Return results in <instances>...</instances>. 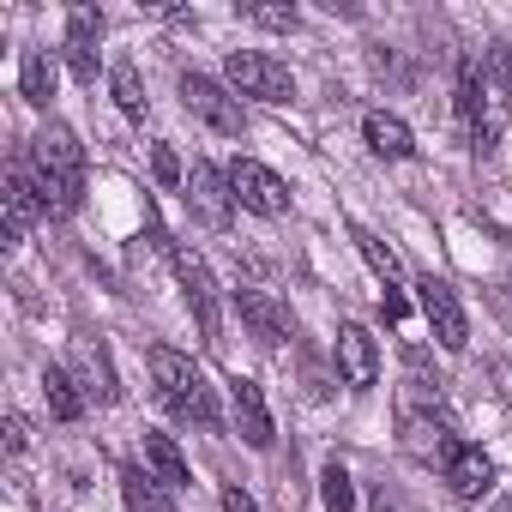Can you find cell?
Segmentation results:
<instances>
[{"label":"cell","mask_w":512,"mask_h":512,"mask_svg":"<svg viewBox=\"0 0 512 512\" xmlns=\"http://www.w3.org/2000/svg\"><path fill=\"white\" fill-rule=\"evenodd\" d=\"M494 512H512V494H500V506H494Z\"/></svg>","instance_id":"34"},{"label":"cell","mask_w":512,"mask_h":512,"mask_svg":"<svg viewBox=\"0 0 512 512\" xmlns=\"http://www.w3.org/2000/svg\"><path fill=\"white\" fill-rule=\"evenodd\" d=\"M416 290H422V314H428V332H434V344L458 356V350L470 344V320H464V302H458V290H452L446 278H422Z\"/></svg>","instance_id":"7"},{"label":"cell","mask_w":512,"mask_h":512,"mask_svg":"<svg viewBox=\"0 0 512 512\" xmlns=\"http://www.w3.org/2000/svg\"><path fill=\"white\" fill-rule=\"evenodd\" d=\"M19 97H25L31 109H49V97H55V61H49L43 49L25 55V67H19Z\"/></svg>","instance_id":"20"},{"label":"cell","mask_w":512,"mask_h":512,"mask_svg":"<svg viewBox=\"0 0 512 512\" xmlns=\"http://www.w3.org/2000/svg\"><path fill=\"white\" fill-rule=\"evenodd\" d=\"M362 139H368V151H374V157H386V163H404V157H416V133H410L398 115H386V109L362 115Z\"/></svg>","instance_id":"15"},{"label":"cell","mask_w":512,"mask_h":512,"mask_svg":"<svg viewBox=\"0 0 512 512\" xmlns=\"http://www.w3.org/2000/svg\"><path fill=\"white\" fill-rule=\"evenodd\" d=\"M223 175H229V193H235V205H241V211H260V217H284V211H290V187H284L266 163L235 157Z\"/></svg>","instance_id":"6"},{"label":"cell","mask_w":512,"mask_h":512,"mask_svg":"<svg viewBox=\"0 0 512 512\" xmlns=\"http://www.w3.org/2000/svg\"><path fill=\"white\" fill-rule=\"evenodd\" d=\"M374 512H398V506H392V500H386V488H380V500H374Z\"/></svg>","instance_id":"33"},{"label":"cell","mask_w":512,"mask_h":512,"mask_svg":"<svg viewBox=\"0 0 512 512\" xmlns=\"http://www.w3.org/2000/svg\"><path fill=\"white\" fill-rule=\"evenodd\" d=\"M452 103H458V121H464V127H482V121H488V67H482L476 55L458 61V91H452Z\"/></svg>","instance_id":"16"},{"label":"cell","mask_w":512,"mask_h":512,"mask_svg":"<svg viewBox=\"0 0 512 512\" xmlns=\"http://www.w3.org/2000/svg\"><path fill=\"white\" fill-rule=\"evenodd\" d=\"M446 488H452L458 500H482V494L494 488V458H488L482 446H458L452 464H446Z\"/></svg>","instance_id":"14"},{"label":"cell","mask_w":512,"mask_h":512,"mask_svg":"<svg viewBox=\"0 0 512 512\" xmlns=\"http://www.w3.org/2000/svg\"><path fill=\"white\" fill-rule=\"evenodd\" d=\"M223 79H229L235 97H260V103H290V97H296L290 67H278V61L260 55V49H235V55L223 61Z\"/></svg>","instance_id":"3"},{"label":"cell","mask_w":512,"mask_h":512,"mask_svg":"<svg viewBox=\"0 0 512 512\" xmlns=\"http://www.w3.org/2000/svg\"><path fill=\"white\" fill-rule=\"evenodd\" d=\"M235 314L247 320V332L260 338L266 350H278V344L290 338V314H284V302L266 296V290H235Z\"/></svg>","instance_id":"13"},{"label":"cell","mask_w":512,"mask_h":512,"mask_svg":"<svg viewBox=\"0 0 512 512\" xmlns=\"http://www.w3.org/2000/svg\"><path fill=\"white\" fill-rule=\"evenodd\" d=\"M151 175H157V187H175V181H181V157H175L169 145H157V151H151Z\"/></svg>","instance_id":"28"},{"label":"cell","mask_w":512,"mask_h":512,"mask_svg":"<svg viewBox=\"0 0 512 512\" xmlns=\"http://www.w3.org/2000/svg\"><path fill=\"white\" fill-rule=\"evenodd\" d=\"M241 19H247V25H266V31H296V25H302L296 7H241Z\"/></svg>","instance_id":"26"},{"label":"cell","mask_w":512,"mask_h":512,"mask_svg":"<svg viewBox=\"0 0 512 512\" xmlns=\"http://www.w3.org/2000/svg\"><path fill=\"white\" fill-rule=\"evenodd\" d=\"M320 500H326V512H356V482H350L344 464H326L320 470Z\"/></svg>","instance_id":"24"},{"label":"cell","mask_w":512,"mask_h":512,"mask_svg":"<svg viewBox=\"0 0 512 512\" xmlns=\"http://www.w3.org/2000/svg\"><path fill=\"white\" fill-rule=\"evenodd\" d=\"M338 374H344V386L350 392H368L374 380H380V344H374V332L368 326H338Z\"/></svg>","instance_id":"10"},{"label":"cell","mask_w":512,"mask_h":512,"mask_svg":"<svg viewBox=\"0 0 512 512\" xmlns=\"http://www.w3.org/2000/svg\"><path fill=\"white\" fill-rule=\"evenodd\" d=\"M109 91H115V109H121L127 121H145V109H151V97H145V85H139V67H127V61H115V67H109Z\"/></svg>","instance_id":"21"},{"label":"cell","mask_w":512,"mask_h":512,"mask_svg":"<svg viewBox=\"0 0 512 512\" xmlns=\"http://www.w3.org/2000/svg\"><path fill=\"white\" fill-rule=\"evenodd\" d=\"M31 169H37V187H43L49 217L79 211V199H85V145L73 139V127L49 121V127L31 139Z\"/></svg>","instance_id":"1"},{"label":"cell","mask_w":512,"mask_h":512,"mask_svg":"<svg viewBox=\"0 0 512 512\" xmlns=\"http://www.w3.org/2000/svg\"><path fill=\"white\" fill-rule=\"evenodd\" d=\"M145 464H151V476L163 488H187L193 482V470H187V458H181V446L169 434H145Z\"/></svg>","instance_id":"18"},{"label":"cell","mask_w":512,"mask_h":512,"mask_svg":"<svg viewBox=\"0 0 512 512\" xmlns=\"http://www.w3.org/2000/svg\"><path fill=\"white\" fill-rule=\"evenodd\" d=\"M187 205H193V217L199 223H211V229H223L229 223V211H235V193H229V175H217L205 157L187 169Z\"/></svg>","instance_id":"11"},{"label":"cell","mask_w":512,"mask_h":512,"mask_svg":"<svg viewBox=\"0 0 512 512\" xmlns=\"http://www.w3.org/2000/svg\"><path fill=\"white\" fill-rule=\"evenodd\" d=\"M79 368H85V392H91V398H103V404H115V398H121V386H115V368H109V350H103V344H85V350H79Z\"/></svg>","instance_id":"22"},{"label":"cell","mask_w":512,"mask_h":512,"mask_svg":"<svg viewBox=\"0 0 512 512\" xmlns=\"http://www.w3.org/2000/svg\"><path fill=\"white\" fill-rule=\"evenodd\" d=\"M25 440H31L25 416H7V452H25Z\"/></svg>","instance_id":"31"},{"label":"cell","mask_w":512,"mask_h":512,"mask_svg":"<svg viewBox=\"0 0 512 512\" xmlns=\"http://www.w3.org/2000/svg\"><path fill=\"white\" fill-rule=\"evenodd\" d=\"M404 428H410V446H416L428 464H440V470H446V464H452V452L464 446V440H452V428H446L434 410H422V416H404Z\"/></svg>","instance_id":"17"},{"label":"cell","mask_w":512,"mask_h":512,"mask_svg":"<svg viewBox=\"0 0 512 512\" xmlns=\"http://www.w3.org/2000/svg\"><path fill=\"white\" fill-rule=\"evenodd\" d=\"M229 410H235V434H241L253 452H272L278 428H272V410H266L260 380H235V386H229Z\"/></svg>","instance_id":"9"},{"label":"cell","mask_w":512,"mask_h":512,"mask_svg":"<svg viewBox=\"0 0 512 512\" xmlns=\"http://www.w3.org/2000/svg\"><path fill=\"white\" fill-rule=\"evenodd\" d=\"M43 398H49V416L55 422H79L85 416V392L67 368H43Z\"/></svg>","instance_id":"19"},{"label":"cell","mask_w":512,"mask_h":512,"mask_svg":"<svg viewBox=\"0 0 512 512\" xmlns=\"http://www.w3.org/2000/svg\"><path fill=\"white\" fill-rule=\"evenodd\" d=\"M380 314H386V320H404V314H410V302H404L398 290H386V296H380Z\"/></svg>","instance_id":"32"},{"label":"cell","mask_w":512,"mask_h":512,"mask_svg":"<svg viewBox=\"0 0 512 512\" xmlns=\"http://www.w3.org/2000/svg\"><path fill=\"white\" fill-rule=\"evenodd\" d=\"M494 139H500V133H494V121L470 127V151H476V157H488V151H494Z\"/></svg>","instance_id":"30"},{"label":"cell","mask_w":512,"mask_h":512,"mask_svg":"<svg viewBox=\"0 0 512 512\" xmlns=\"http://www.w3.org/2000/svg\"><path fill=\"white\" fill-rule=\"evenodd\" d=\"M181 103H187V115L193 121H205L211 133H241L247 127V115H241V97L229 91V85H217V79H205V73H187L181 79Z\"/></svg>","instance_id":"5"},{"label":"cell","mask_w":512,"mask_h":512,"mask_svg":"<svg viewBox=\"0 0 512 512\" xmlns=\"http://www.w3.org/2000/svg\"><path fill=\"white\" fill-rule=\"evenodd\" d=\"M350 235H356V247H362V260H368V266H374V272L392 284V278H398V253H392L380 235H368V229H350Z\"/></svg>","instance_id":"25"},{"label":"cell","mask_w":512,"mask_h":512,"mask_svg":"<svg viewBox=\"0 0 512 512\" xmlns=\"http://www.w3.org/2000/svg\"><path fill=\"white\" fill-rule=\"evenodd\" d=\"M97 37H103V13L73 7L67 13V67H73L79 85H97Z\"/></svg>","instance_id":"12"},{"label":"cell","mask_w":512,"mask_h":512,"mask_svg":"<svg viewBox=\"0 0 512 512\" xmlns=\"http://www.w3.org/2000/svg\"><path fill=\"white\" fill-rule=\"evenodd\" d=\"M223 512H260V506H253V494L241 482H223Z\"/></svg>","instance_id":"29"},{"label":"cell","mask_w":512,"mask_h":512,"mask_svg":"<svg viewBox=\"0 0 512 512\" xmlns=\"http://www.w3.org/2000/svg\"><path fill=\"white\" fill-rule=\"evenodd\" d=\"M121 494H127V506H133V512H169L163 482H157V476H145L139 464H127V470H121Z\"/></svg>","instance_id":"23"},{"label":"cell","mask_w":512,"mask_h":512,"mask_svg":"<svg viewBox=\"0 0 512 512\" xmlns=\"http://www.w3.org/2000/svg\"><path fill=\"white\" fill-rule=\"evenodd\" d=\"M151 380H157V398H163L181 422H193V428H217V422H223V416H217V392H211V380L193 368V356L157 344V350H151Z\"/></svg>","instance_id":"2"},{"label":"cell","mask_w":512,"mask_h":512,"mask_svg":"<svg viewBox=\"0 0 512 512\" xmlns=\"http://www.w3.org/2000/svg\"><path fill=\"white\" fill-rule=\"evenodd\" d=\"M43 211H49V205H43V187H37L31 157H13V169H7V229H0V247H19L25 229H31Z\"/></svg>","instance_id":"8"},{"label":"cell","mask_w":512,"mask_h":512,"mask_svg":"<svg viewBox=\"0 0 512 512\" xmlns=\"http://www.w3.org/2000/svg\"><path fill=\"white\" fill-rule=\"evenodd\" d=\"M169 260H175V278H181V296H187V308H193V326H199V344H217V332H223V314H217V284H211V272H205V260L193 247H169Z\"/></svg>","instance_id":"4"},{"label":"cell","mask_w":512,"mask_h":512,"mask_svg":"<svg viewBox=\"0 0 512 512\" xmlns=\"http://www.w3.org/2000/svg\"><path fill=\"white\" fill-rule=\"evenodd\" d=\"M488 85L500 91V103H512V49H506V43L488 49Z\"/></svg>","instance_id":"27"}]
</instances>
